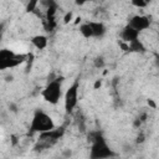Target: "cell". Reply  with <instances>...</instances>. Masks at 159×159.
Returning a JSON list of instances; mask_svg holds the SVG:
<instances>
[{"label":"cell","instance_id":"1","mask_svg":"<svg viewBox=\"0 0 159 159\" xmlns=\"http://www.w3.org/2000/svg\"><path fill=\"white\" fill-rule=\"evenodd\" d=\"M52 129H55V123H53L52 118L47 113H45L42 111H37L34 114V118L31 120L30 132L42 134V133H46Z\"/></svg>","mask_w":159,"mask_h":159},{"label":"cell","instance_id":"2","mask_svg":"<svg viewBox=\"0 0 159 159\" xmlns=\"http://www.w3.org/2000/svg\"><path fill=\"white\" fill-rule=\"evenodd\" d=\"M114 157H116V153L108 147L104 138H101L92 143L89 159H111Z\"/></svg>","mask_w":159,"mask_h":159},{"label":"cell","instance_id":"3","mask_svg":"<svg viewBox=\"0 0 159 159\" xmlns=\"http://www.w3.org/2000/svg\"><path fill=\"white\" fill-rule=\"evenodd\" d=\"M62 94V89H61V80L56 78L53 81H50L47 83V86L43 88L42 91V97L46 102L51 103V104H56Z\"/></svg>","mask_w":159,"mask_h":159},{"label":"cell","instance_id":"4","mask_svg":"<svg viewBox=\"0 0 159 159\" xmlns=\"http://www.w3.org/2000/svg\"><path fill=\"white\" fill-rule=\"evenodd\" d=\"M26 61L25 55H16L10 50H1L0 51V68L6 70L10 67H15Z\"/></svg>","mask_w":159,"mask_h":159},{"label":"cell","instance_id":"5","mask_svg":"<svg viewBox=\"0 0 159 159\" xmlns=\"http://www.w3.org/2000/svg\"><path fill=\"white\" fill-rule=\"evenodd\" d=\"M78 81H75L65 93V109L67 113H71L78 102Z\"/></svg>","mask_w":159,"mask_h":159},{"label":"cell","instance_id":"6","mask_svg":"<svg viewBox=\"0 0 159 159\" xmlns=\"http://www.w3.org/2000/svg\"><path fill=\"white\" fill-rule=\"evenodd\" d=\"M128 25L132 26L135 31L140 32L143 30H147L150 25V17L145 16V15H134L129 19Z\"/></svg>","mask_w":159,"mask_h":159},{"label":"cell","instance_id":"7","mask_svg":"<svg viewBox=\"0 0 159 159\" xmlns=\"http://www.w3.org/2000/svg\"><path fill=\"white\" fill-rule=\"evenodd\" d=\"M65 133V128L61 127V128H55L52 130H48L46 133H42L40 134V138L39 140H42V142H47L50 144H53L55 142H57Z\"/></svg>","mask_w":159,"mask_h":159},{"label":"cell","instance_id":"8","mask_svg":"<svg viewBox=\"0 0 159 159\" xmlns=\"http://www.w3.org/2000/svg\"><path fill=\"white\" fill-rule=\"evenodd\" d=\"M138 36H139V32L135 31V30H134L132 26H129V25H125V26L123 27L122 32H120V37H122L123 42H127V43L138 40Z\"/></svg>","mask_w":159,"mask_h":159},{"label":"cell","instance_id":"9","mask_svg":"<svg viewBox=\"0 0 159 159\" xmlns=\"http://www.w3.org/2000/svg\"><path fill=\"white\" fill-rule=\"evenodd\" d=\"M92 32H93V37H102L106 34V26L102 22H96V21H91L88 22Z\"/></svg>","mask_w":159,"mask_h":159},{"label":"cell","instance_id":"10","mask_svg":"<svg viewBox=\"0 0 159 159\" xmlns=\"http://www.w3.org/2000/svg\"><path fill=\"white\" fill-rule=\"evenodd\" d=\"M31 42L37 50H43L47 46V37L45 35H36L31 39Z\"/></svg>","mask_w":159,"mask_h":159},{"label":"cell","instance_id":"11","mask_svg":"<svg viewBox=\"0 0 159 159\" xmlns=\"http://www.w3.org/2000/svg\"><path fill=\"white\" fill-rule=\"evenodd\" d=\"M128 48H129V52H134V53H143L145 52V47L143 45V42L138 39L133 42H129L128 43Z\"/></svg>","mask_w":159,"mask_h":159},{"label":"cell","instance_id":"12","mask_svg":"<svg viewBox=\"0 0 159 159\" xmlns=\"http://www.w3.org/2000/svg\"><path fill=\"white\" fill-rule=\"evenodd\" d=\"M80 32H81V34H82V36H83V37H86V39L93 37V32H92V29H91V26H89V24H88V22L82 24V25L80 26Z\"/></svg>","mask_w":159,"mask_h":159},{"label":"cell","instance_id":"13","mask_svg":"<svg viewBox=\"0 0 159 159\" xmlns=\"http://www.w3.org/2000/svg\"><path fill=\"white\" fill-rule=\"evenodd\" d=\"M37 5H39V1H36V0H31V1L27 4V6H26V11H27V12H32V11H35L36 7H37Z\"/></svg>","mask_w":159,"mask_h":159},{"label":"cell","instance_id":"14","mask_svg":"<svg viewBox=\"0 0 159 159\" xmlns=\"http://www.w3.org/2000/svg\"><path fill=\"white\" fill-rule=\"evenodd\" d=\"M93 63H94V67H96V68H103L104 65H106L103 57H96L94 61H93Z\"/></svg>","mask_w":159,"mask_h":159},{"label":"cell","instance_id":"15","mask_svg":"<svg viewBox=\"0 0 159 159\" xmlns=\"http://www.w3.org/2000/svg\"><path fill=\"white\" fill-rule=\"evenodd\" d=\"M132 5H134V6H137V7H139V9H142V7H145L148 4L145 2V1H142V0H133L132 1Z\"/></svg>","mask_w":159,"mask_h":159},{"label":"cell","instance_id":"16","mask_svg":"<svg viewBox=\"0 0 159 159\" xmlns=\"http://www.w3.org/2000/svg\"><path fill=\"white\" fill-rule=\"evenodd\" d=\"M72 16H73V15H72V12H71V11H70V12H67V14L65 15V17H63V22H65V24H68V22L72 20Z\"/></svg>","mask_w":159,"mask_h":159},{"label":"cell","instance_id":"17","mask_svg":"<svg viewBox=\"0 0 159 159\" xmlns=\"http://www.w3.org/2000/svg\"><path fill=\"white\" fill-rule=\"evenodd\" d=\"M144 140H145V135H144L143 133H140V134L137 137V139H135V143H137V144H142Z\"/></svg>","mask_w":159,"mask_h":159},{"label":"cell","instance_id":"18","mask_svg":"<svg viewBox=\"0 0 159 159\" xmlns=\"http://www.w3.org/2000/svg\"><path fill=\"white\" fill-rule=\"evenodd\" d=\"M72 155V150L71 149H65L63 152H62V157L63 158H70Z\"/></svg>","mask_w":159,"mask_h":159},{"label":"cell","instance_id":"19","mask_svg":"<svg viewBox=\"0 0 159 159\" xmlns=\"http://www.w3.org/2000/svg\"><path fill=\"white\" fill-rule=\"evenodd\" d=\"M140 125H142L140 119H139V118H135V119H134V122H133V127H134V128H139Z\"/></svg>","mask_w":159,"mask_h":159},{"label":"cell","instance_id":"20","mask_svg":"<svg viewBox=\"0 0 159 159\" xmlns=\"http://www.w3.org/2000/svg\"><path fill=\"white\" fill-rule=\"evenodd\" d=\"M147 103H148V106H149V107H152L153 109H155V108H157V104H155V102H154L153 99H150V98H149V99L147 101Z\"/></svg>","mask_w":159,"mask_h":159},{"label":"cell","instance_id":"21","mask_svg":"<svg viewBox=\"0 0 159 159\" xmlns=\"http://www.w3.org/2000/svg\"><path fill=\"white\" fill-rule=\"evenodd\" d=\"M9 109L11 112H17V106L15 103H9Z\"/></svg>","mask_w":159,"mask_h":159},{"label":"cell","instance_id":"22","mask_svg":"<svg viewBox=\"0 0 159 159\" xmlns=\"http://www.w3.org/2000/svg\"><path fill=\"white\" fill-rule=\"evenodd\" d=\"M101 86H102V81H101V80H97V81L94 82V89H98Z\"/></svg>","mask_w":159,"mask_h":159},{"label":"cell","instance_id":"23","mask_svg":"<svg viewBox=\"0 0 159 159\" xmlns=\"http://www.w3.org/2000/svg\"><path fill=\"white\" fill-rule=\"evenodd\" d=\"M138 118L140 119V122H142V123H143V122H145V120H147V113H142Z\"/></svg>","mask_w":159,"mask_h":159},{"label":"cell","instance_id":"24","mask_svg":"<svg viewBox=\"0 0 159 159\" xmlns=\"http://www.w3.org/2000/svg\"><path fill=\"white\" fill-rule=\"evenodd\" d=\"M154 61H155L157 67H159V53H157V55H155V60H154Z\"/></svg>","mask_w":159,"mask_h":159},{"label":"cell","instance_id":"25","mask_svg":"<svg viewBox=\"0 0 159 159\" xmlns=\"http://www.w3.org/2000/svg\"><path fill=\"white\" fill-rule=\"evenodd\" d=\"M11 139H12V144H16V142H17V140H16V137H14V135H12V137H11Z\"/></svg>","mask_w":159,"mask_h":159},{"label":"cell","instance_id":"26","mask_svg":"<svg viewBox=\"0 0 159 159\" xmlns=\"http://www.w3.org/2000/svg\"><path fill=\"white\" fill-rule=\"evenodd\" d=\"M111 159H113V158H111Z\"/></svg>","mask_w":159,"mask_h":159}]
</instances>
